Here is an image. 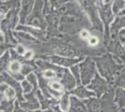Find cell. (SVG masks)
Segmentation results:
<instances>
[{
  "label": "cell",
  "mask_w": 125,
  "mask_h": 112,
  "mask_svg": "<svg viewBox=\"0 0 125 112\" xmlns=\"http://www.w3.org/2000/svg\"><path fill=\"white\" fill-rule=\"evenodd\" d=\"M42 0H36V6L26 20V22L29 25H32L33 27H44L45 23L42 18Z\"/></svg>",
  "instance_id": "cell-1"
},
{
  "label": "cell",
  "mask_w": 125,
  "mask_h": 112,
  "mask_svg": "<svg viewBox=\"0 0 125 112\" xmlns=\"http://www.w3.org/2000/svg\"><path fill=\"white\" fill-rule=\"evenodd\" d=\"M79 68H80L79 72H80V78H81L82 83L85 85L89 84L94 77V72H95L94 63L91 60H86L84 63L80 64Z\"/></svg>",
  "instance_id": "cell-2"
},
{
  "label": "cell",
  "mask_w": 125,
  "mask_h": 112,
  "mask_svg": "<svg viewBox=\"0 0 125 112\" xmlns=\"http://www.w3.org/2000/svg\"><path fill=\"white\" fill-rule=\"evenodd\" d=\"M89 88L91 90H93L95 92V94L101 96L107 91V84L104 79H102L101 77H99V75L96 74L94 79L92 80V83L90 84Z\"/></svg>",
  "instance_id": "cell-3"
},
{
  "label": "cell",
  "mask_w": 125,
  "mask_h": 112,
  "mask_svg": "<svg viewBox=\"0 0 125 112\" xmlns=\"http://www.w3.org/2000/svg\"><path fill=\"white\" fill-rule=\"evenodd\" d=\"M21 10L19 12V21L21 25L26 22L28 16L31 14L34 6V0H21Z\"/></svg>",
  "instance_id": "cell-4"
},
{
  "label": "cell",
  "mask_w": 125,
  "mask_h": 112,
  "mask_svg": "<svg viewBox=\"0 0 125 112\" xmlns=\"http://www.w3.org/2000/svg\"><path fill=\"white\" fill-rule=\"evenodd\" d=\"M23 98L26 99V102L19 103L21 107H22V108H27L29 110H37V108L40 107L39 103H38L37 99L36 98V96L33 94V92H29V93L24 94Z\"/></svg>",
  "instance_id": "cell-5"
},
{
  "label": "cell",
  "mask_w": 125,
  "mask_h": 112,
  "mask_svg": "<svg viewBox=\"0 0 125 112\" xmlns=\"http://www.w3.org/2000/svg\"><path fill=\"white\" fill-rule=\"evenodd\" d=\"M61 81H62V84L67 91H71L73 90L74 88L77 85V81L75 80V78L73 77V75L70 74L67 70H64L63 74L61 77Z\"/></svg>",
  "instance_id": "cell-6"
},
{
  "label": "cell",
  "mask_w": 125,
  "mask_h": 112,
  "mask_svg": "<svg viewBox=\"0 0 125 112\" xmlns=\"http://www.w3.org/2000/svg\"><path fill=\"white\" fill-rule=\"evenodd\" d=\"M21 4V0H10L5 2H0V14L5 15L11 10L19 9Z\"/></svg>",
  "instance_id": "cell-7"
},
{
  "label": "cell",
  "mask_w": 125,
  "mask_h": 112,
  "mask_svg": "<svg viewBox=\"0 0 125 112\" xmlns=\"http://www.w3.org/2000/svg\"><path fill=\"white\" fill-rule=\"evenodd\" d=\"M85 107L89 112H100L102 107V101L97 98H88L87 100L83 101Z\"/></svg>",
  "instance_id": "cell-8"
},
{
  "label": "cell",
  "mask_w": 125,
  "mask_h": 112,
  "mask_svg": "<svg viewBox=\"0 0 125 112\" xmlns=\"http://www.w3.org/2000/svg\"><path fill=\"white\" fill-rule=\"evenodd\" d=\"M69 110L70 112H87V108L85 107L83 102L78 100L75 96H71Z\"/></svg>",
  "instance_id": "cell-9"
},
{
  "label": "cell",
  "mask_w": 125,
  "mask_h": 112,
  "mask_svg": "<svg viewBox=\"0 0 125 112\" xmlns=\"http://www.w3.org/2000/svg\"><path fill=\"white\" fill-rule=\"evenodd\" d=\"M15 37L20 40V42L21 43V45H28V46H33L35 44H37V41L34 37L30 36L29 34L24 32H21V31H18V32L14 33Z\"/></svg>",
  "instance_id": "cell-10"
},
{
  "label": "cell",
  "mask_w": 125,
  "mask_h": 112,
  "mask_svg": "<svg viewBox=\"0 0 125 112\" xmlns=\"http://www.w3.org/2000/svg\"><path fill=\"white\" fill-rule=\"evenodd\" d=\"M18 31H21V32H24L29 34L30 36H32L33 37H37V38H40L42 39L43 38V33L39 30V29H37L36 27L33 26H24V25H19L16 28Z\"/></svg>",
  "instance_id": "cell-11"
},
{
  "label": "cell",
  "mask_w": 125,
  "mask_h": 112,
  "mask_svg": "<svg viewBox=\"0 0 125 112\" xmlns=\"http://www.w3.org/2000/svg\"><path fill=\"white\" fill-rule=\"evenodd\" d=\"M50 60L53 64L62 65V66H72L74 64H76L78 62V60L63 58V57H60V56H52V57H50Z\"/></svg>",
  "instance_id": "cell-12"
},
{
  "label": "cell",
  "mask_w": 125,
  "mask_h": 112,
  "mask_svg": "<svg viewBox=\"0 0 125 112\" xmlns=\"http://www.w3.org/2000/svg\"><path fill=\"white\" fill-rule=\"evenodd\" d=\"M114 103L118 106L119 109H122L125 107V91L121 88H118L115 92Z\"/></svg>",
  "instance_id": "cell-13"
},
{
  "label": "cell",
  "mask_w": 125,
  "mask_h": 112,
  "mask_svg": "<svg viewBox=\"0 0 125 112\" xmlns=\"http://www.w3.org/2000/svg\"><path fill=\"white\" fill-rule=\"evenodd\" d=\"M72 93L76 94L78 98H81V99H88V98H91L95 94L94 92H90L89 90H87L86 88H84L83 86H78L77 87V89H75Z\"/></svg>",
  "instance_id": "cell-14"
},
{
  "label": "cell",
  "mask_w": 125,
  "mask_h": 112,
  "mask_svg": "<svg viewBox=\"0 0 125 112\" xmlns=\"http://www.w3.org/2000/svg\"><path fill=\"white\" fill-rule=\"evenodd\" d=\"M37 97H38V100H39L38 103H39L40 107H41L43 109H47V108H49L51 106L55 104V101L53 102V101H52V100H48V98L42 93L41 92L37 91Z\"/></svg>",
  "instance_id": "cell-15"
},
{
  "label": "cell",
  "mask_w": 125,
  "mask_h": 112,
  "mask_svg": "<svg viewBox=\"0 0 125 112\" xmlns=\"http://www.w3.org/2000/svg\"><path fill=\"white\" fill-rule=\"evenodd\" d=\"M10 55L9 51H6L3 55L0 56V74L3 73L5 69H7L8 65L10 64Z\"/></svg>",
  "instance_id": "cell-16"
},
{
  "label": "cell",
  "mask_w": 125,
  "mask_h": 112,
  "mask_svg": "<svg viewBox=\"0 0 125 112\" xmlns=\"http://www.w3.org/2000/svg\"><path fill=\"white\" fill-rule=\"evenodd\" d=\"M69 106H70V97L67 93H65L62 96H61V99L59 101L60 110L66 112L69 109Z\"/></svg>",
  "instance_id": "cell-17"
},
{
  "label": "cell",
  "mask_w": 125,
  "mask_h": 112,
  "mask_svg": "<svg viewBox=\"0 0 125 112\" xmlns=\"http://www.w3.org/2000/svg\"><path fill=\"white\" fill-rule=\"evenodd\" d=\"M21 68V63L20 61H12L9 64V72L10 74H18Z\"/></svg>",
  "instance_id": "cell-18"
},
{
  "label": "cell",
  "mask_w": 125,
  "mask_h": 112,
  "mask_svg": "<svg viewBox=\"0 0 125 112\" xmlns=\"http://www.w3.org/2000/svg\"><path fill=\"white\" fill-rule=\"evenodd\" d=\"M27 81L30 83L33 87V90H37V83H38V81H37V76L34 74V73H30L29 75H27Z\"/></svg>",
  "instance_id": "cell-19"
},
{
  "label": "cell",
  "mask_w": 125,
  "mask_h": 112,
  "mask_svg": "<svg viewBox=\"0 0 125 112\" xmlns=\"http://www.w3.org/2000/svg\"><path fill=\"white\" fill-rule=\"evenodd\" d=\"M21 89H22V92L25 94L26 93H29V92H32V91H33V87H32V85L27 80H21Z\"/></svg>",
  "instance_id": "cell-20"
},
{
  "label": "cell",
  "mask_w": 125,
  "mask_h": 112,
  "mask_svg": "<svg viewBox=\"0 0 125 112\" xmlns=\"http://www.w3.org/2000/svg\"><path fill=\"white\" fill-rule=\"evenodd\" d=\"M32 71H33V67H32V65H30L29 64H23L21 65V74L22 75V76L29 75L30 73H32Z\"/></svg>",
  "instance_id": "cell-21"
},
{
  "label": "cell",
  "mask_w": 125,
  "mask_h": 112,
  "mask_svg": "<svg viewBox=\"0 0 125 112\" xmlns=\"http://www.w3.org/2000/svg\"><path fill=\"white\" fill-rule=\"evenodd\" d=\"M50 88L56 92H61L62 90V85L59 81H52L50 83Z\"/></svg>",
  "instance_id": "cell-22"
},
{
  "label": "cell",
  "mask_w": 125,
  "mask_h": 112,
  "mask_svg": "<svg viewBox=\"0 0 125 112\" xmlns=\"http://www.w3.org/2000/svg\"><path fill=\"white\" fill-rule=\"evenodd\" d=\"M71 71L73 73V77L75 78V80L77 81V83H79V79H80V72H79V68L77 65H74L71 67Z\"/></svg>",
  "instance_id": "cell-23"
},
{
  "label": "cell",
  "mask_w": 125,
  "mask_h": 112,
  "mask_svg": "<svg viewBox=\"0 0 125 112\" xmlns=\"http://www.w3.org/2000/svg\"><path fill=\"white\" fill-rule=\"evenodd\" d=\"M56 75H57L56 74V72L52 69L45 70V72L43 73L44 78H46V79H48V80H52V79H54V78L56 77Z\"/></svg>",
  "instance_id": "cell-24"
},
{
  "label": "cell",
  "mask_w": 125,
  "mask_h": 112,
  "mask_svg": "<svg viewBox=\"0 0 125 112\" xmlns=\"http://www.w3.org/2000/svg\"><path fill=\"white\" fill-rule=\"evenodd\" d=\"M15 52L19 56H23L24 53L26 52V50H25V47L23 46V45H21V44H18V45H16L15 47Z\"/></svg>",
  "instance_id": "cell-25"
},
{
  "label": "cell",
  "mask_w": 125,
  "mask_h": 112,
  "mask_svg": "<svg viewBox=\"0 0 125 112\" xmlns=\"http://www.w3.org/2000/svg\"><path fill=\"white\" fill-rule=\"evenodd\" d=\"M123 1L122 0H116L115 1L114 7H113V10L114 12H119L120 10H121L123 8Z\"/></svg>",
  "instance_id": "cell-26"
},
{
  "label": "cell",
  "mask_w": 125,
  "mask_h": 112,
  "mask_svg": "<svg viewBox=\"0 0 125 112\" xmlns=\"http://www.w3.org/2000/svg\"><path fill=\"white\" fill-rule=\"evenodd\" d=\"M12 112H25V111L23 110V108H22V107H21L20 104H19V102L16 101L15 106H14V107H13V111Z\"/></svg>",
  "instance_id": "cell-27"
},
{
  "label": "cell",
  "mask_w": 125,
  "mask_h": 112,
  "mask_svg": "<svg viewBox=\"0 0 125 112\" xmlns=\"http://www.w3.org/2000/svg\"><path fill=\"white\" fill-rule=\"evenodd\" d=\"M118 85L120 87H125V73L121 75L118 80Z\"/></svg>",
  "instance_id": "cell-28"
},
{
  "label": "cell",
  "mask_w": 125,
  "mask_h": 112,
  "mask_svg": "<svg viewBox=\"0 0 125 112\" xmlns=\"http://www.w3.org/2000/svg\"><path fill=\"white\" fill-rule=\"evenodd\" d=\"M89 44L91 46H95L98 44V38L95 37H90L89 38Z\"/></svg>",
  "instance_id": "cell-29"
},
{
  "label": "cell",
  "mask_w": 125,
  "mask_h": 112,
  "mask_svg": "<svg viewBox=\"0 0 125 112\" xmlns=\"http://www.w3.org/2000/svg\"><path fill=\"white\" fill-rule=\"evenodd\" d=\"M33 57V51H26L23 56H21V59H23V60H30Z\"/></svg>",
  "instance_id": "cell-30"
},
{
  "label": "cell",
  "mask_w": 125,
  "mask_h": 112,
  "mask_svg": "<svg viewBox=\"0 0 125 112\" xmlns=\"http://www.w3.org/2000/svg\"><path fill=\"white\" fill-rule=\"evenodd\" d=\"M80 37H81V38H83V39L90 38V34H89L88 31H86V30H82L81 33H80Z\"/></svg>",
  "instance_id": "cell-31"
},
{
  "label": "cell",
  "mask_w": 125,
  "mask_h": 112,
  "mask_svg": "<svg viewBox=\"0 0 125 112\" xmlns=\"http://www.w3.org/2000/svg\"><path fill=\"white\" fill-rule=\"evenodd\" d=\"M6 50H7V46H6V45H3L2 43H0V56L5 53Z\"/></svg>",
  "instance_id": "cell-32"
},
{
  "label": "cell",
  "mask_w": 125,
  "mask_h": 112,
  "mask_svg": "<svg viewBox=\"0 0 125 112\" xmlns=\"http://www.w3.org/2000/svg\"><path fill=\"white\" fill-rule=\"evenodd\" d=\"M120 39L122 40V41H124L125 42V30H122L120 34Z\"/></svg>",
  "instance_id": "cell-33"
},
{
  "label": "cell",
  "mask_w": 125,
  "mask_h": 112,
  "mask_svg": "<svg viewBox=\"0 0 125 112\" xmlns=\"http://www.w3.org/2000/svg\"><path fill=\"white\" fill-rule=\"evenodd\" d=\"M29 112H52V109H48V110H44V111H41V110H32V111H29Z\"/></svg>",
  "instance_id": "cell-34"
},
{
  "label": "cell",
  "mask_w": 125,
  "mask_h": 112,
  "mask_svg": "<svg viewBox=\"0 0 125 112\" xmlns=\"http://www.w3.org/2000/svg\"><path fill=\"white\" fill-rule=\"evenodd\" d=\"M53 108H54V112H64V111H62V110H60L58 107H53Z\"/></svg>",
  "instance_id": "cell-35"
},
{
  "label": "cell",
  "mask_w": 125,
  "mask_h": 112,
  "mask_svg": "<svg viewBox=\"0 0 125 112\" xmlns=\"http://www.w3.org/2000/svg\"><path fill=\"white\" fill-rule=\"evenodd\" d=\"M3 40H4V37H3V34L1 32V30H0V43L2 42Z\"/></svg>",
  "instance_id": "cell-36"
},
{
  "label": "cell",
  "mask_w": 125,
  "mask_h": 112,
  "mask_svg": "<svg viewBox=\"0 0 125 112\" xmlns=\"http://www.w3.org/2000/svg\"><path fill=\"white\" fill-rule=\"evenodd\" d=\"M111 0H104V4H108Z\"/></svg>",
  "instance_id": "cell-37"
},
{
  "label": "cell",
  "mask_w": 125,
  "mask_h": 112,
  "mask_svg": "<svg viewBox=\"0 0 125 112\" xmlns=\"http://www.w3.org/2000/svg\"><path fill=\"white\" fill-rule=\"evenodd\" d=\"M120 112H125V108H122V109H120Z\"/></svg>",
  "instance_id": "cell-38"
},
{
  "label": "cell",
  "mask_w": 125,
  "mask_h": 112,
  "mask_svg": "<svg viewBox=\"0 0 125 112\" xmlns=\"http://www.w3.org/2000/svg\"><path fill=\"white\" fill-rule=\"evenodd\" d=\"M2 18H3V15H2V14H0V19H1V20H2Z\"/></svg>",
  "instance_id": "cell-39"
},
{
  "label": "cell",
  "mask_w": 125,
  "mask_h": 112,
  "mask_svg": "<svg viewBox=\"0 0 125 112\" xmlns=\"http://www.w3.org/2000/svg\"><path fill=\"white\" fill-rule=\"evenodd\" d=\"M5 1H7V0H5Z\"/></svg>",
  "instance_id": "cell-40"
},
{
  "label": "cell",
  "mask_w": 125,
  "mask_h": 112,
  "mask_svg": "<svg viewBox=\"0 0 125 112\" xmlns=\"http://www.w3.org/2000/svg\"><path fill=\"white\" fill-rule=\"evenodd\" d=\"M0 1H1V0H0Z\"/></svg>",
  "instance_id": "cell-41"
}]
</instances>
